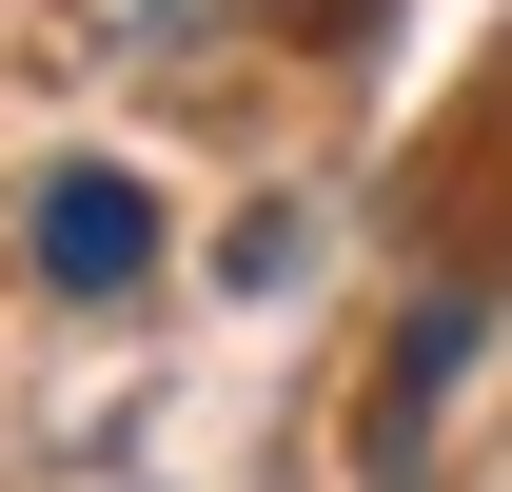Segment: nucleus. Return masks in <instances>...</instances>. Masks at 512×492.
Instances as JSON below:
<instances>
[{"instance_id":"f257e3e1","label":"nucleus","mask_w":512,"mask_h":492,"mask_svg":"<svg viewBox=\"0 0 512 492\" xmlns=\"http://www.w3.org/2000/svg\"><path fill=\"white\" fill-rule=\"evenodd\" d=\"M20 256H40L60 296H138V276H158V197H138L119 158H60L40 217H20Z\"/></svg>"},{"instance_id":"f03ea898","label":"nucleus","mask_w":512,"mask_h":492,"mask_svg":"<svg viewBox=\"0 0 512 492\" xmlns=\"http://www.w3.org/2000/svg\"><path fill=\"white\" fill-rule=\"evenodd\" d=\"M237 20H276V0H99L119 60H197V40H237Z\"/></svg>"},{"instance_id":"7ed1b4c3","label":"nucleus","mask_w":512,"mask_h":492,"mask_svg":"<svg viewBox=\"0 0 512 492\" xmlns=\"http://www.w3.org/2000/svg\"><path fill=\"white\" fill-rule=\"evenodd\" d=\"M453 355H473V315H414V355H394V394H375V453H414V433H434Z\"/></svg>"}]
</instances>
